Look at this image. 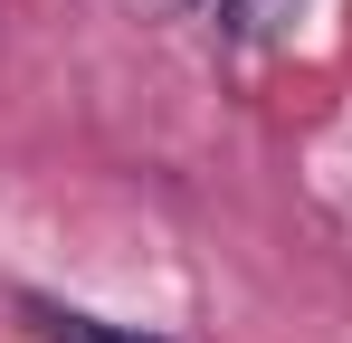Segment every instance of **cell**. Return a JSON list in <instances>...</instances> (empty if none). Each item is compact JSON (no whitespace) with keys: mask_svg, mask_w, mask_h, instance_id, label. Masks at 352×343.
<instances>
[{"mask_svg":"<svg viewBox=\"0 0 352 343\" xmlns=\"http://www.w3.org/2000/svg\"><path fill=\"white\" fill-rule=\"evenodd\" d=\"M29 324H38V343H162V334H115V324H96V315H67L48 295H29Z\"/></svg>","mask_w":352,"mask_h":343,"instance_id":"6da1fadb","label":"cell"},{"mask_svg":"<svg viewBox=\"0 0 352 343\" xmlns=\"http://www.w3.org/2000/svg\"><path fill=\"white\" fill-rule=\"evenodd\" d=\"M276 10H286V0H229V19H238V29H267Z\"/></svg>","mask_w":352,"mask_h":343,"instance_id":"7a4b0ae2","label":"cell"},{"mask_svg":"<svg viewBox=\"0 0 352 343\" xmlns=\"http://www.w3.org/2000/svg\"><path fill=\"white\" fill-rule=\"evenodd\" d=\"M181 10H200V0H181Z\"/></svg>","mask_w":352,"mask_h":343,"instance_id":"3957f363","label":"cell"}]
</instances>
